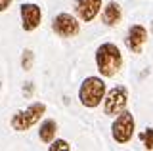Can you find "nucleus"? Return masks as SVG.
Instances as JSON below:
<instances>
[{
  "label": "nucleus",
  "instance_id": "obj_1",
  "mask_svg": "<svg viewBox=\"0 0 153 151\" xmlns=\"http://www.w3.org/2000/svg\"><path fill=\"white\" fill-rule=\"evenodd\" d=\"M96 67L100 75L105 78H111L121 71L123 67V54L117 44L113 42H103L96 50Z\"/></svg>",
  "mask_w": 153,
  "mask_h": 151
},
{
  "label": "nucleus",
  "instance_id": "obj_2",
  "mask_svg": "<svg viewBox=\"0 0 153 151\" xmlns=\"http://www.w3.org/2000/svg\"><path fill=\"white\" fill-rule=\"evenodd\" d=\"M105 96V81L102 77H86L79 88V100L84 107L94 109Z\"/></svg>",
  "mask_w": 153,
  "mask_h": 151
},
{
  "label": "nucleus",
  "instance_id": "obj_3",
  "mask_svg": "<svg viewBox=\"0 0 153 151\" xmlns=\"http://www.w3.org/2000/svg\"><path fill=\"white\" fill-rule=\"evenodd\" d=\"M44 113H46V105L42 101H35V103H31L27 109H19V111L13 113L10 124H12V128L16 132H25L29 128H33V126L44 117Z\"/></svg>",
  "mask_w": 153,
  "mask_h": 151
},
{
  "label": "nucleus",
  "instance_id": "obj_4",
  "mask_svg": "<svg viewBox=\"0 0 153 151\" xmlns=\"http://www.w3.org/2000/svg\"><path fill=\"white\" fill-rule=\"evenodd\" d=\"M134 130H136V121H134V115L126 109L119 113L111 124V134L117 144H128L134 136Z\"/></svg>",
  "mask_w": 153,
  "mask_h": 151
},
{
  "label": "nucleus",
  "instance_id": "obj_5",
  "mask_svg": "<svg viewBox=\"0 0 153 151\" xmlns=\"http://www.w3.org/2000/svg\"><path fill=\"white\" fill-rule=\"evenodd\" d=\"M128 105V90L124 86H113L103 96V113L107 117H117Z\"/></svg>",
  "mask_w": 153,
  "mask_h": 151
},
{
  "label": "nucleus",
  "instance_id": "obj_6",
  "mask_svg": "<svg viewBox=\"0 0 153 151\" xmlns=\"http://www.w3.org/2000/svg\"><path fill=\"white\" fill-rule=\"evenodd\" d=\"M52 29H54L56 35H59L61 38H73L80 33V25L79 21H76L75 16H71V13H59V16L54 17V21H52Z\"/></svg>",
  "mask_w": 153,
  "mask_h": 151
},
{
  "label": "nucleus",
  "instance_id": "obj_7",
  "mask_svg": "<svg viewBox=\"0 0 153 151\" xmlns=\"http://www.w3.org/2000/svg\"><path fill=\"white\" fill-rule=\"evenodd\" d=\"M19 16H21V27L23 31L31 33L40 27V21H42V10L40 6L35 2H27V4H21L19 8Z\"/></svg>",
  "mask_w": 153,
  "mask_h": 151
},
{
  "label": "nucleus",
  "instance_id": "obj_8",
  "mask_svg": "<svg viewBox=\"0 0 153 151\" xmlns=\"http://www.w3.org/2000/svg\"><path fill=\"white\" fill-rule=\"evenodd\" d=\"M146 42H147V29L143 25H132L130 29H128L124 44H126V48L130 50L132 54H142Z\"/></svg>",
  "mask_w": 153,
  "mask_h": 151
},
{
  "label": "nucleus",
  "instance_id": "obj_9",
  "mask_svg": "<svg viewBox=\"0 0 153 151\" xmlns=\"http://www.w3.org/2000/svg\"><path fill=\"white\" fill-rule=\"evenodd\" d=\"M103 0H76L75 2V10L76 16L80 17L84 23H92L96 19V16L102 10Z\"/></svg>",
  "mask_w": 153,
  "mask_h": 151
},
{
  "label": "nucleus",
  "instance_id": "obj_10",
  "mask_svg": "<svg viewBox=\"0 0 153 151\" xmlns=\"http://www.w3.org/2000/svg\"><path fill=\"white\" fill-rule=\"evenodd\" d=\"M121 17H123V12H121V6L117 2H107L102 12V21L105 23L107 27H115L121 23Z\"/></svg>",
  "mask_w": 153,
  "mask_h": 151
},
{
  "label": "nucleus",
  "instance_id": "obj_11",
  "mask_svg": "<svg viewBox=\"0 0 153 151\" xmlns=\"http://www.w3.org/2000/svg\"><path fill=\"white\" fill-rule=\"evenodd\" d=\"M56 132H57V122L54 119H46L40 124L38 138H40V141H44V144H50V141L56 138Z\"/></svg>",
  "mask_w": 153,
  "mask_h": 151
},
{
  "label": "nucleus",
  "instance_id": "obj_12",
  "mask_svg": "<svg viewBox=\"0 0 153 151\" xmlns=\"http://www.w3.org/2000/svg\"><path fill=\"white\" fill-rule=\"evenodd\" d=\"M33 61H35V54L33 50H23V56H21V67L23 71H31L33 69Z\"/></svg>",
  "mask_w": 153,
  "mask_h": 151
},
{
  "label": "nucleus",
  "instance_id": "obj_13",
  "mask_svg": "<svg viewBox=\"0 0 153 151\" xmlns=\"http://www.w3.org/2000/svg\"><path fill=\"white\" fill-rule=\"evenodd\" d=\"M140 140L143 141V147L147 151H151L153 149V128H146V132L140 134Z\"/></svg>",
  "mask_w": 153,
  "mask_h": 151
},
{
  "label": "nucleus",
  "instance_id": "obj_14",
  "mask_svg": "<svg viewBox=\"0 0 153 151\" xmlns=\"http://www.w3.org/2000/svg\"><path fill=\"white\" fill-rule=\"evenodd\" d=\"M48 149H50V151H69L71 145L67 144L65 140H56L54 138V140L50 141V145H48Z\"/></svg>",
  "mask_w": 153,
  "mask_h": 151
},
{
  "label": "nucleus",
  "instance_id": "obj_15",
  "mask_svg": "<svg viewBox=\"0 0 153 151\" xmlns=\"http://www.w3.org/2000/svg\"><path fill=\"white\" fill-rule=\"evenodd\" d=\"M33 90H35L33 82H27L25 86H23V94H25V98H31V96H33Z\"/></svg>",
  "mask_w": 153,
  "mask_h": 151
},
{
  "label": "nucleus",
  "instance_id": "obj_16",
  "mask_svg": "<svg viewBox=\"0 0 153 151\" xmlns=\"http://www.w3.org/2000/svg\"><path fill=\"white\" fill-rule=\"evenodd\" d=\"M13 0H0V12H6L10 6H12Z\"/></svg>",
  "mask_w": 153,
  "mask_h": 151
}]
</instances>
